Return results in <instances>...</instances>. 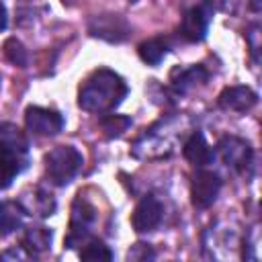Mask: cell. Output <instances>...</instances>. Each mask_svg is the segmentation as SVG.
<instances>
[{
    "label": "cell",
    "mask_w": 262,
    "mask_h": 262,
    "mask_svg": "<svg viewBox=\"0 0 262 262\" xmlns=\"http://www.w3.org/2000/svg\"><path fill=\"white\" fill-rule=\"evenodd\" d=\"M127 96L125 80L113 70H96L92 72L78 92V104L90 113H106L123 102Z\"/></svg>",
    "instance_id": "cell-1"
},
{
    "label": "cell",
    "mask_w": 262,
    "mask_h": 262,
    "mask_svg": "<svg viewBox=\"0 0 262 262\" xmlns=\"http://www.w3.org/2000/svg\"><path fill=\"white\" fill-rule=\"evenodd\" d=\"M84 158L82 154L72 145H57L45 156V170L53 184L63 186L72 182V178L82 168Z\"/></svg>",
    "instance_id": "cell-2"
},
{
    "label": "cell",
    "mask_w": 262,
    "mask_h": 262,
    "mask_svg": "<svg viewBox=\"0 0 262 262\" xmlns=\"http://www.w3.org/2000/svg\"><path fill=\"white\" fill-rule=\"evenodd\" d=\"M213 18V2L211 0H192V4L184 10L180 23V35L186 41H203L209 31V23Z\"/></svg>",
    "instance_id": "cell-3"
},
{
    "label": "cell",
    "mask_w": 262,
    "mask_h": 262,
    "mask_svg": "<svg viewBox=\"0 0 262 262\" xmlns=\"http://www.w3.org/2000/svg\"><path fill=\"white\" fill-rule=\"evenodd\" d=\"M217 151H219L223 164L227 168L235 170V172H242L252 162V147H250V143L239 139V137H235V135L221 137V141L217 143Z\"/></svg>",
    "instance_id": "cell-4"
},
{
    "label": "cell",
    "mask_w": 262,
    "mask_h": 262,
    "mask_svg": "<svg viewBox=\"0 0 262 262\" xmlns=\"http://www.w3.org/2000/svg\"><path fill=\"white\" fill-rule=\"evenodd\" d=\"M25 123L35 135H57L63 127V117L53 108L29 106L25 113Z\"/></svg>",
    "instance_id": "cell-5"
},
{
    "label": "cell",
    "mask_w": 262,
    "mask_h": 262,
    "mask_svg": "<svg viewBox=\"0 0 262 262\" xmlns=\"http://www.w3.org/2000/svg\"><path fill=\"white\" fill-rule=\"evenodd\" d=\"M162 215H164L162 203L156 196L147 194L135 205L133 215H131V225L137 233H147V231H154L160 225Z\"/></svg>",
    "instance_id": "cell-6"
},
{
    "label": "cell",
    "mask_w": 262,
    "mask_h": 262,
    "mask_svg": "<svg viewBox=\"0 0 262 262\" xmlns=\"http://www.w3.org/2000/svg\"><path fill=\"white\" fill-rule=\"evenodd\" d=\"M219 188H221V180L215 172L199 170L192 176V184H190V196H192L194 207L199 209L211 207L219 194Z\"/></svg>",
    "instance_id": "cell-7"
},
{
    "label": "cell",
    "mask_w": 262,
    "mask_h": 262,
    "mask_svg": "<svg viewBox=\"0 0 262 262\" xmlns=\"http://www.w3.org/2000/svg\"><path fill=\"white\" fill-rule=\"evenodd\" d=\"M258 96L252 88L248 86H229L219 94V106L225 111H235V113H246L256 104Z\"/></svg>",
    "instance_id": "cell-8"
},
{
    "label": "cell",
    "mask_w": 262,
    "mask_h": 262,
    "mask_svg": "<svg viewBox=\"0 0 262 262\" xmlns=\"http://www.w3.org/2000/svg\"><path fill=\"white\" fill-rule=\"evenodd\" d=\"M29 151V139L12 123H0V154L6 156H25Z\"/></svg>",
    "instance_id": "cell-9"
},
{
    "label": "cell",
    "mask_w": 262,
    "mask_h": 262,
    "mask_svg": "<svg viewBox=\"0 0 262 262\" xmlns=\"http://www.w3.org/2000/svg\"><path fill=\"white\" fill-rule=\"evenodd\" d=\"M92 35L108 39V41H121L127 37V25L121 16L117 14H104V16H96L90 25Z\"/></svg>",
    "instance_id": "cell-10"
},
{
    "label": "cell",
    "mask_w": 262,
    "mask_h": 262,
    "mask_svg": "<svg viewBox=\"0 0 262 262\" xmlns=\"http://www.w3.org/2000/svg\"><path fill=\"white\" fill-rule=\"evenodd\" d=\"M182 154H184V158H186L192 166H199V168L211 164L213 158H215V154H213V149L209 147L207 139H205L203 133H199V131H194V133L184 141Z\"/></svg>",
    "instance_id": "cell-11"
},
{
    "label": "cell",
    "mask_w": 262,
    "mask_h": 262,
    "mask_svg": "<svg viewBox=\"0 0 262 262\" xmlns=\"http://www.w3.org/2000/svg\"><path fill=\"white\" fill-rule=\"evenodd\" d=\"M205 82H207V70L203 66H190L184 70H174V74H172V86L180 94H184V92H188V90H192Z\"/></svg>",
    "instance_id": "cell-12"
},
{
    "label": "cell",
    "mask_w": 262,
    "mask_h": 262,
    "mask_svg": "<svg viewBox=\"0 0 262 262\" xmlns=\"http://www.w3.org/2000/svg\"><path fill=\"white\" fill-rule=\"evenodd\" d=\"M51 229L47 227H29L23 235V250L29 254H41L51 248Z\"/></svg>",
    "instance_id": "cell-13"
},
{
    "label": "cell",
    "mask_w": 262,
    "mask_h": 262,
    "mask_svg": "<svg viewBox=\"0 0 262 262\" xmlns=\"http://www.w3.org/2000/svg\"><path fill=\"white\" fill-rule=\"evenodd\" d=\"M137 53H139V57H141L145 63L158 66V63L164 59V55L168 53V41L162 39V37L147 39V41H143V43L137 47Z\"/></svg>",
    "instance_id": "cell-14"
},
{
    "label": "cell",
    "mask_w": 262,
    "mask_h": 262,
    "mask_svg": "<svg viewBox=\"0 0 262 262\" xmlns=\"http://www.w3.org/2000/svg\"><path fill=\"white\" fill-rule=\"evenodd\" d=\"M25 209L16 203H2L0 205V235L12 233L23 223Z\"/></svg>",
    "instance_id": "cell-15"
},
{
    "label": "cell",
    "mask_w": 262,
    "mask_h": 262,
    "mask_svg": "<svg viewBox=\"0 0 262 262\" xmlns=\"http://www.w3.org/2000/svg\"><path fill=\"white\" fill-rule=\"evenodd\" d=\"M23 170L20 164V156H6L0 154V190L8 188L12 184V180L18 176V172Z\"/></svg>",
    "instance_id": "cell-16"
},
{
    "label": "cell",
    "mask_w": 262,
    "mask_h": 262,
    "mask_svg": "<svg viewBox=\"0 0 262 262\" xmlns=\"http://www.w3.org/2000/svg\"><path fill=\"white\" fill-rule=\"evenodd\" d=\"M82 246H84L80 250L82 260H90V262H108V260H113V252L100 239H86Z\"/></svg>",
    "instance_id": "cell-17"
},
{
    "label": "cell",
    "mask_w": 262,
    "mask_h": 262,
    "mask_svg": "<svg viewBox=\"0 0 262 262\" xmlns=\"http://www.w3.org/2000/svg\"><path fill=\"white\" fill-rule=\"evenodd\" d=\"M25 211H33V213H37V215H41V217H49V215H53V211H55V201H53V196H51L47 190L35 188V190H33V199H31V207L25 209ZM33 213H31V215H33Z\"/></svg>",
    "instance_id": "cell-18"
},
{
    "label": "cell",
    "mask_w": 262,
    "mask_h": 262,
    "mask_svg": "<svg viewBox=\"0 0 262 262\" xmlns=\"http://www.w3.org/2000/svg\"><path fill=\"white\" fill-rule=\"evenodd\" d=\"M4 55H6V59H8L12 66H18V68H25V66H27V49H25V45H23L18 39H14V37L6 39V43H4Z\"/></svg>",
    "instance_id": "cell-19"
},
{
    "label": "cell",
    "mask_w": 262,
    "mask_h": 262,
    "mask_svg": "<svg viewBox=\"0 0 262 262\" xmlns=\"http://www.w3.org/2000/svg\"><path fill=\"white\" fill-rule=\"evenodd\" d=\"M100 125L106 137H119L123 131H127V127H131V119L123 115H108L100 121Z\"/></svg>",
    "instance_id": "cell-20"
},
{
    "label": "cell",
    "mask_w": 262,
    "mask_h": 262,
    "mask_svg": "<svg viewBox=\"0 0 262 262\" xmlns=\"http://www.w3.org/2000/svg\"><path fill=\"white\" fill-rule=\"evenodd\" d=\"M129 260H145V258H154V252L145 246V244H135L131 250H129Z\"/></svg>",
    "instance_id": "cell-21"
},
{
    "label": "cell",
    "mask_w": 262,
    "mask_h": 262,
    "mask_svg": "<svg viewBox=\"0 0 262 262\" xmlns=\"http://www.w3.org/2000/svg\"><path fill=\"white\" fill-rule=\"evenodd\" d=\"M211 2H215L223 12H235L239 4V0H211Z\"/></svg>",
    "instance_id": "cell-22"
},
{
    "label": "cell",
    "mask_w": 262,
    "mask_h": 262,
    "mask_svg": "<svg viewBox=\"0 0 262 262\" xmlns=\"http://www.w3.org/2000/svg\"><path fill=\"white\" fill-rule=\"evenodd\" d=\"M6 23H8V14H6L4 4L0 2V31H4V29H6Z\"/></svg>",
    "instance_id": "cell-23"
}]
</instances>
